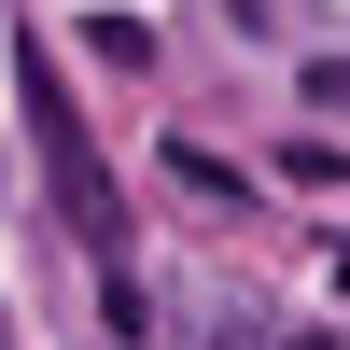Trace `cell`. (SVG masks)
Instances as JSON below:
<instances>
[{
    "mask_svg": "<svg viewBox=\"0 0 350 350\" xmlns=\"http://www.w3.org/2000/svg\"><path fill=\"white\" fill-rule=\"evenodd\" d=\"M14 98H28V126H42V168H56V211H70V239L112 267V239H126V196H112V168H98V140H84V112L56 98V56H42V42H14Z\"/></svg>",
    "mask_w": 350,
    "mask_h": 350,
    "instance_id": "1",
    "label": "cell"
},
{
    "mask_svg": "<svg viewBox=\"0 0 350 350\" xmlns=\"http://www.w3.org/2000/svg\"><path fill=\"white\" fill-rule=\"evenodd\" d=\"M84 56H112V70H154V28H140V14H84Z\"/></svg>",
    "mask_w": 350,
    "mask_h": 350,
    "instance_id": "2",
    "label": "cell"
},
{
    "mask_svg": "<svg viewBox=\"0 0 350 350\" xmlns=\"http://www.w3.org/2000/svg\"><path fill=\"white\" fill-rule=\"evenodd\" d=\"M295 350H323V336H295Z\"/></svg>",
    "mask_w": 350,
    "mask_h": 350,
    "instance_id": "3",
    "label": "cell"
},
{
    "mask_svg": "<svg viewBox=\"0 0 350 350\" xmlns=\"http://www.w3.org/2000/svg\"><path fill=\"white\" fill-rule=\"evenodd\" d=\"M0 350H14V336H0Z\"/></svg>",
    "mask_w": 350,
    "mask_h": 350,
    "instance_id": "4",
    "label": "cell"
}]
</instances>
